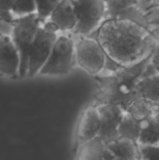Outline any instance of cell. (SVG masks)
Wrapping results in <instances>:
<instances>
[{
    "mask_svg": "<svg viewBox=\"0 0 159 160\" xmlns=\"http://www.w3.org/2000/svg\"><path fill=\"white\" fill-rule=\"evenodd\" d=\"M138 0H106V19H129L151 28L145 13L137 7Z\"/></svg>",
    "mask_w": 159,
    "mask_h": 160,
    "instance_id": "obj_12",
    "label": "cell"
},
{
    "mask_svg": "<svg viewBox=\"0 0 159 160\" xmlns=\"http://www.w3.org/2000/svg\"><path fill=\"white\" fill-rule=\"evenodd\" d=\"M75 51L76 63L86 73L96 77L104 72L110 58L95 36H76Z\"/></svg>",
    "mask_w": 159,
    "mask_h": 160,
    "instance_id": "obj_5",
    "label": "cell"
},
{
    "mask_svg": "<svg viewBox=\"0 0 159 160\" xmlns=\"http://www.w3.org/2000/svg\"><path fill=\"white\" fill-rule=\"evenodd\" d=\"M101 129L100 115L97 105L92 101L82 112L75 131V147L79 149L82 145L98 138Z\"/></svg>",
    "mask_w": 159,
    "mask_h": 160,
    "instance_id": "obj_8",
    "label": "cell"
},
{
    "mask_svg": "<svg viewBox=\"0 0 159 160\" xmlns=\"http://www.w3.org/2000/svg\"><path fill=\"white\" fill-rule=\"evenodd\" d=\"M79 22L72 33L76 36L94 35L106 20V0H76Z\"/></svg>",
    "mask_w": 159,
    "mask_h": 160,
    "instance_id": "obj_7",
    "label": "cell"
},
{
    "mask_svg": "<svg viewBox=\"0 0 159 160\" xmlns=\"http://www.w3.org/2000/svg\"><path fill=\"white\" fill-rule=\"evenodd\" d=\"M138 98L159 102V73L142 77L136 87Z\"/></svg>",
    "mask_w": 159,
    "mask_h": 160,
    "instance_id": "obj_17",
    "label": "cell"
},
{
    "mask_svg": "<svg viewBox=\"0 0 159 160\" xmlns=\"http://www.w3.org/2000/svg\"><path fill=\"white\" fill-rule=\"evenodd\" d=\"M109 149L123 160H141L140 145L136 141L128 138L118 137L106 143Z\"/></svg>",
    "mask_w": 159,
    "mask_h": 160,
    "instance_id": "obj_13",
    "label": "cell"
},
{
    "mask_svg": "<svg viewBox=\"0 0 159 160\" xmlns=\"http://www.w3.org/2000/svg\"><path fill=\"white\" fill-rule=\"evenodd\" d=\"M48 21L60 33H73L79 22V11L76 0H62L53 9Z\"/></svg>",
    "mask_w": 159,
    "mask_h": 160,
    "instance_id": "obj_10",
    "label": "cell"
},
{
    "mask_svg": "<svg viewBox=\"0 0 159 160\" xmlns=\"http://www.w3.org/2000/svg\"><path fill=\"white\" fill-rule=\"evenodd\" d=\"M21 57L11 36L0 35V75L19 78Z\"/></svg>",
    "mask_w": 159,
    "mask_h": 160,
    "instance_id": "obj_11",
    "label": "cell"
},
{
    "mask_svg": "<svg viewBox=\"0 0 159 160\" xmlns=\"http://www.w3.org/2000/svg\"><path fill=\"white\" fill-rule=\"evenodd\" d=\"M61 1L62 0H35L37 14L42 22L48 21L52 12Z\"/></svg>",
    "mask_w": 159,
    "mask_h": 160,
    "instance_id": "obj_20",
    "label": "cell"
},
{
    "mask_svg": "<svg viewBox=\"0 0 159 160\" xmlns=\"http://www.w3.org/2000/svg\"><path fill=\"white\" fill-rule=\"evenodd\" d=\"M59 34L58 29L49 21L41 24L29 52L27 77H34L39 74L51 54Z\"/></svg>",
    "mask_w": 159,
    "mask_h": 160,
    "instance_id": "obj_6",
    "label": "cell"
},
{
    "mask_svg": "<svg viewBox=\"0 0 159 160\" xmlns=\"http://www.w3.org/2000/svg\"><path fill=\"white\" fill-rule=\"evenodd\" d=\"M112 160H123V159H121L120 158H118V157H116L114 154H113V157H112Z\"/></svg>",
    "mask_w": 159,
    "mask_h": 160,
    "instance_id": "obj_25",
    "label": "cell"
},
{
    "mask_svg": "<svg viewBox=\"0 0 159 160\" xmlns=\"http://www.w3.org/2000/svg\"><path fill=\"white\" fill-rule=\"evenodd\" d=\"M96 105L101 120V129L98 138L107 143L119 137L118 129L126 110L118 104L100 103Z\"/></svg>",
    "mask_w": 159,
    "mask_h": 160,
    "instance_id": "obj_9",
    "label": "cell"
},
{
    "mask_svg": "<svg viewBox=\"0 0 159 160\" xmlns=\"http://www.w3.org/2000/svg\"><path fill=\"white\" fill-rule=\"evenodd\" d=\"M151 57L152 52L139 63L120 67L112 72L96 76V93L93 102L118 104L126 110L130 103L139 98L136 87L144 76Z\"/></svg>",
    "mask_w": 159,
    "mask_h": 160,
    "instance_id": "obj_2",
    "label": "cell"
},
{
    "mask_svg": "<svg viewBox=\"0 0 159 160\" xmlns=\"http://www.w3.org/2000/svg\"><path fill=\"white\" fill-rule=\"evenodd\" d=\"M0 20L12 23L14 16L11 12V0H0Z\"/></svg>",
    "mask_w": 159,
    "mask_h": 160,
    "instance_id": "obj_22",
    "label": "cell"
},
{
    "mask_svg": "<svg viewBox=\"0 0 159 160\" xmlns=\"http://www.w3.org/2000/svg\"><path fill=\"white\" fill-rule=\"evenodd\" d=\"M154 4L156 7H158L159 8V0H154Z\"/></svg>",
    "mask_w": 159,
    "mask_h": 160,
    "instance_id": "obj_26",
    "label": "cell"
},
{
    "mask_svg": "<svg viewBox=\"0 0 159 160\" xmlns=\"http://www.w3.org/2000/svg\"><path fill=\"white\" fill-rule=\"evenodd\" d=\"M42 23L37 12L16 17L11 23V38L18 48L21 57L19 78L27 77L29 52Z\"/></svg>",
    "mask_w": 159,
    "mask_h": 160,
    "instance_id": "obj_4",
    "label": "cell"
},
{
    "mask_svg": "<svg viewBox=\"0 0 159 160\" xmlns=\"http://www.w3.org/2000/svg\"><path fill=\"white\" fill-rule=\"evenodd\" d=\"M76 160H80V159H79V158H76Z\"/></svg>",
    "mask_w": 159,
    "mask_h": 160,
    "instance_id": "obj_27",
    "label": "cell"
},
{
    "mask_svg": "<svg viewBox=\"0 0 159 160\" xmlns=\"http://www.w3.org/2000/svg\"><path fill=\"white\" fill-rule=\"evenodd\" d=\"M75 64V36L71 33H60L39 75L64 76L72 70Z\"/></svg>",
    "mask_w": 159,
    "mask_h": 160,
    "instance_id": "obj_3",
    "label": "cell"
},
{
    "mask_svg": "<svg viewBox=\"0 0 159 160\" xmlns=\"http://www.w3.org/2000/svg\"><path fill=\"white\" fill-rule=\"evenodd\" d=\"M147 70L149 75L154 73H159V41L156 44L152 52V57Z\"/></svg>",
    "mask_w": 159,
    "mask_h": 160,
    "instance_id": "obj_23",
    "label": "cell"
},
{
    "mask_svg": "<svg viewBox=\"0 0 159 160\" xmlns=\"http://www.w3.org/2000/svg\"><path fill=\"white\" fill-rule=\"evenodd\" d=\"M11 12L14 18L36 13L35 0H11Z\"/></svg>",
    "mask_w": 159,
    "mask_h": 160,
    "instance_id": "obj_19",
    "label": "cell"
},
{
    "mask_svg": "<svg viewBox=\"0 0 159 160\" xmlns=\"http://www.w3.org/2000/svg\"><path fill=\"white\" fill-rule=\"evenodd\" d=\"M140 131H141L140 121H138L132 115H130L128 112H126L121 121V124L119 126V129H118L119 137L128 138L138 142Z\"/></svg>",
    "mask_w": 159,
    "mask_h": 160,
    "instance_id": "obj_18",
    "label": "cell"
},
{
    "mask_svg": "<svg viewBox=\"0 0 159 160\" xmlns=\"http://www.w3.org/2000/svg\"><path fill=\"white\" fill-rule=\"evenodd\" d=\"M141 160H144V159H141Z\"/></svg>",
    "mask_w": 159,
    "mask_h": 160,
    "instance_id": "obj_28",
    "label": "cell"
},
{
    "mask_svg": "<svg viewBox=\"0 0 159 160\" xmlns=\"http://www.w3.org/2000/svg\"><path fill=\"white\" fill-rule=\"evenodd\" d=\"M95 36L108 57L117 65L130 66L142 61L158 42L152 30L129 19H106Z\"/></svg>",
    "mask_w": 159,
    "mask_h": 160,
    "instance_id": "obj_1",
    "label": "cell"
},
{
    "mask_svg": "<svg viewBox=\"0 0 159 160\" xmlns=\"http://www.w3.org/2000/svg\"><path fill=\"white\" fill-rule=\"evenodd\" d=\"M137 7L140 10H142L143 13L146 14L149 10L154 8L156 6L154 4V0H138Z\"/></svg>",
    "mask_w": 159,
    "mask_h": 160,
    "instance_id": "obj_24",
    "label": "cell"
},
{
    "mask_svg": "<svg viewBox=\"0 0 159 160\" xmlns=\"http://www.w3.org/2000/svg\"><path fill=\"white\" fill-rule=\"evenodd\" d=\"M141 131L138 139L140 145L159 144V114L140 121Z\"/></svg>",
    "mask_w": 159,
    "mask_h": 160,
    "instance_id": "obj_16",
    "label": "cell"
},
{
    "mask_svg": "<svg viewBox=\"0 0 159 160\" xmlns=\"http://www.w3.org/2000/svg\"><path fill=\"white\" fill-rule=\"evenodd\" d=\"M140 152L142 159L159 160V144L140 145Z\"/></svg>",
    "mask_w": 159,
    "mask_h": 160,
    "instance_id": "obj_21",
    "label": "cell"
},
{
    "mask_svg": "<svg viewBox=\"0 0 159 160\" xmlns=\"http://www.w3.org/2000/svg\"><path fill=\"white\" fill-rule=\"evenodd\" d=\"M126 112L138 121H142L159 114V102L139 98L128 105Z\"/></svg>",
    "mask_w": 159,
    "mask_h": 160,
    "instance_id": "obj_15",
    "label": "cell"
},
{
    "mask_svg": "<svg viewBox=\"0 0 159 160\" xmlns=\"http://www.w3.org/2000/svg\"><path fill=\"white\" fill-rule=\"evenodd\" d=\"M113 153L106 142L97 138L78 149L77 158L80 160H112Z\"/></svg>",
    "mask_w": 159,
    "mask_h": 160,
    "instance_id": "obj_14",
    "label": "cell"
}]
</instances>
